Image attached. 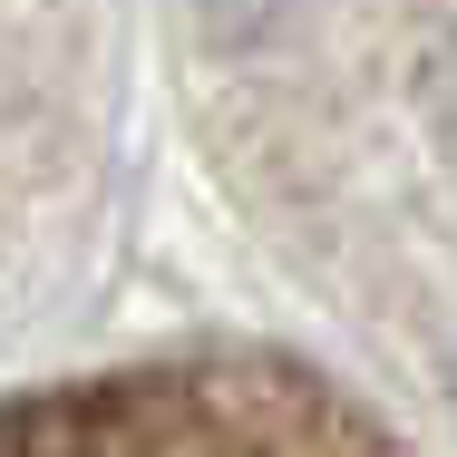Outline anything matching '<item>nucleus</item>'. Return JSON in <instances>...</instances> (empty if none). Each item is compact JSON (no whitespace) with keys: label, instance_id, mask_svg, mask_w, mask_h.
I'll list each match as a JSON object with an SVG mask.
<instances>
[{"label":"nucleus","instance_id":"obj_1","mask_svg":"<svg viewBox=\"0 0 457 457\" xmlns=\"http://www.w3.org/2000/svg\"><path fill=\"white\" fill-rule=\"evenodd\" d=\"M117 438V389H49L0 409V457H97Z\"/></svg>","mask_w":457,"mask_h":457}]
</instances>
